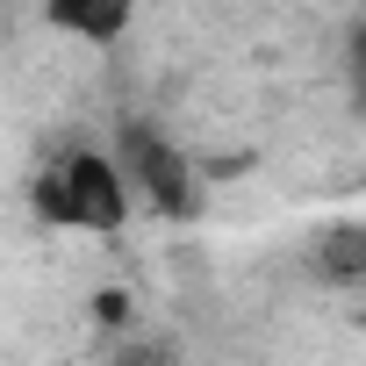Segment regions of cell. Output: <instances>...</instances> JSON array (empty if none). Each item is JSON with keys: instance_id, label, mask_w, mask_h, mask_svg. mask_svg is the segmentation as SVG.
<instances>
[{"instance_id": "1", "label": "cell", "mask_w": 366, "mask_h": 366, "mask_svg": "<svg viewBox=\"0 0 366 366\" xmlns=\"http://www.w3.org/2000/svg\"><path fill=\"white\" fill-rule=\"evenodd\" d=\"M129 194H137L129 165H115L101 151H65L36 179V216L58 223V230H122L129 223Z\"/></svg>"}, {"instance_id": "2", "label": "cell", "mask_w": 366, "mask_h": 366, "mask_svg": "<svg viewBox=\"0 0 366 366\" xmlns=\"http://www.w3.org/2000/svg\"><path fill=\"white\" fill-rule=\"evenodd\" d=\"M122 165L137 179V194L158 209V216H187L194 209V179H187V158H179L158 129H129L122 137Z\"/></svg>"}, {"instance_id": "3", "label": "cell", "mask_w": 366, "mask_h": 366, "mask_svg": "<svg viewBox=\"0 0 366 366\" xmlns=\"http://www.w3.org/2000/svg\"><path fill=\"white\" fill-rule=\"evenodd\" d=\"M51 8V22L65 29V36H79V44H115L122 29H129V15H137V0H44Z\"/></svg>"}, {"instance_id": "4", "label": "cell", "mask_w": 366, "mask_h": 366, "mask_svg": "<svg viewBox=\"0 0 366 366\" xmlns=\"http://www.w3.org/2000/svg\"><path fill=\"white\" fill-rule=\"evenodd\" d=\"M316 273L337 287H366V223H337L316 237Z\"/></svg>"}, {"instance_id": "5", "label": "cell", "mask_w": 366, "mask_h": 366, "mask_svg": "<svg viewBox=\"0 0 366 366\" xmlns=\"http://www.w3.org/2000/svg\"><path fill=\"white\" fill-rule=\"evenodd\" d=\"M345 65H352V94L366 108V22H352V44H345Z\"/></svg>"}, {"instance_id": "6", "label": "cell", "mask_w": 366, "mask_h": 366, "mask_svg": "<svg viewBox=\"0 0 366 366\" xmlns=\"http://www.w3.org/2000/svg\"><path fill=\"white\" fill-rule=\"evenodd\" d=\"M94 316H101V323H122V316H129V295H94Z\"/></svg>"}, {"instance_id": "7", "label": "cell", "mask_w": 366, "mask_h": 366, "mask_svg": "<svg viewBox=\"0 0 366 366\" xmlns=\"http://www.w3.org/2000/svg\"><path fill=\"white\" fill-rule=\"evenodd\" d=\"M359 187H366V165H359Z\"/></svg>"}]
</instances>
